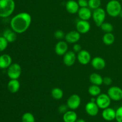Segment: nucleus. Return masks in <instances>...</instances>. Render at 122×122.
<instances>
[{"label":"nucleus","mask_w":122,"mask_h":122,"mask_svg":"<svg viewBox=\"0 0 122 122\" xmlns=\"http://www.w3.org/2000/svg\"><path fill=\"white\" fill-rule=\"evenodd\" d=\"M119 16H120V17H121L122 19V10L121 12H120V15H119Z\"/></svg>","instance_id":"obj_38"},{"label":"nucleus","mask_w":122,"mask_h":122,"mask_svg":"<svg viewBox=\"0 0 122 122\" xmlns=\"http://www.w3.org/2000/svg\"><path fill=\"white\" fill-rule=\"evenodd\" d=\"M76 122H86V121L83 119H77Z\"/></svg>","instance_id":"obj_37"},{"label":"nucleus","mask_w":122,"mask_h":122,"mask_svg":"<svg viewBox=\"0 0 122 122\" xmlns=\"http://www.w3.org/2000/svg\"><path fill=\"white\" fill-rule=\"evenodd\" d=\"M20 88V82L17 79H11L7 84L8 90L12 94L17 92Z\"/></svg>","instance_id":"obj_20"},{"label":"nucleus","mask_w":122,"mask_h":122,"mask_svg":"<svg viewBox=\"0 0 122 122\" xmlns=\"http://www.w3.org/2000/svg\"><path fill=\"white\" fill-rule=\"evenodd\" d=\"M101 30L106 33H110L113 31L114 27L111 23L108 22H104L102 25L100 26Z\"/></svg>","instance_id":"obj_29"},{"label":"nucleus","mask_w":122,"mask_h":122,"mask_svg":"<svg viewBox=\"0 0 122 122\" xmlns=\"http://www.w3.org/2000/svg\"><path fill=\"white\" fill-rule=\"evenodd\" d=\"M65 33L61 30H57L54 32V37L57 39H62L65 38Z\"/></svg>","instance_id":"obj_32"},{"label":"nucleus","mask_w":122,"mask_h":122,"mask_svg":"<svg viewBox=\"0 0 122 122\" xmlns=\"http://www.w3.org/2000/svg\"><path fill=\"white\" fill-rule=\"evenodd\" d=\"M111 98L107 94H100L96 98V103L100 109L104 110L110 107Z\"/></svg>","instance_id":"obj_6"},{"label":"nucleus","mask_w":122,"mask_h":122,"mask_svg":"<svg viewBox=\"0 0 122 122\" xmlns=\"http://www.w3.org/2000/svg\"><path fill=\"white\" fill-rule=\"evenodd\" d=\"M101 5V0H88V7L93 10L100 8Z\"/></svg>","instance_id":"obj_28"},{"label":"nucleus","mask_w":122,"mask_h":122,"mask_svg":"<svg viewBox=\"0 0 122 122\" xmlns=\"http://www.w3.org/2000/svg\"><path fill=\"white\" fill-rule=\"evenodd\" d=\"M21 122H35V118L32 113L26 112L21 117Z\"/></svg>","instance_id":"obj_27"},{"label":"nucleus","mask_w":122,"mask_h":122,"mask_svg":"<svg viewBox=\"0 0 122 122\" xmlns=\"http://www.w3.org/2000/svg\"><path fill=\"white\" fill-rule=\"evenodd\" d=\"M113 82L112 79L110 77H105L103 78V83L107 86L110 85Z\"/></svg>","instance_id":"obj_36"},{"label":"nucleus","mask_w":122,"mask_h":122,"mask_svg":"<svg viewBox=\"0 0 122 122\" xmlns=\"http://www.w3.org/2000/svg\"><path fill=\"white\" fill-rule=\"evenodd\" d=\"M102 118L107 122H112L116 119V110L111 107L104 109L102 112Z\"/></svg>","instance_id":"obj_15"},{"label":"nucleus","mask_w":122,"mask_h":122,"mask_svg":"<svg viewBox=\"0 0 122 122\" xmlns=\"http://www.w3.org/2000/svg\"><path fill=\"white\" fill-rule=\"evenodd\" d=\"M66 9L67 11L71 14H75L77 13L80 7L77 1L75 0H69L66 3Z\"/></svg>","instance_id":"obj_16"},{"label":"nucleus","mask_w":122,"mask_h":122,"mask_svg":"<svg viewBox=\"0 0 122 122\" xmlns=\"http://www.w3.org/2000/svg\"><path fill=\"white\" fill-rule=\"evenodd\" d=\"M21 74V67L18 63H13L7 69V75L10 79H18Z\"/></svg>","instance_id":"obj_5"},{"label":"nucleus","mask_w":122,"mask_h":122,"mask_svg":"<svg viewBox=\"0 0 122 122\" xmlns=\"http://www.w3.org/2000/svg\"><path fill=\"white\" fill-rule=\"evenodd\" d=\"M88 93L90 94L91 96L94 97H98L101 92V88L100 86L96 85H92L88 88Z\"/></svg>","instance_id":"obj_25"},{"label":"nucleus","mask_w":122,"mask_h":122,"mask_svg":"<svg viewBox=\"0 0 122 122\" xmlns=\"http://www.w3.org/2000/svg\"><path fill=\"white\" fill-rule=\"evenodd\" d=\"M106 17V11L102 8H97L92 12V17L95 22V25L100 27L101 25L104 22Z\"/></svg>","instance_id":"obj_4"},{"label":"nucleus","mask_w":122,"mask_h":122,"mask_svg":"<svg viewBox=\"0 0 122 122\" xmlns=\"http://www.w3.org/2000/svg\"><path fill=\"white\" fill-rule=\"evenodd\" d=\"M12 64V58L10 55L4 54L0 56V69H8Z\"/></svg>","instance_id":"obj_19"},{"label":"nucleus","mask_w":122,"mask_h":122,"mask_svg":"<svg viewBox=\"0 0 122 122\" xmlns=\"http://www.w3.org/2000/svg\"><path fill=\"white\" fill-rule=\"evenodd\" d=\"M77 60L82 65H86L91 61V56L89 51L82 50L77 53Z\"/></svg>","instance_id":"obj_9"},{"label":"nucleus","mask_w":122,"mask_h":122,"mask_svg":"<svg viewBox=\"0 0 122 122\" xmlns=\"http://www.w3.org/2000/svg\"><path fill=\"white\" fill-rule=\"evenodd\" d=\"M55 52L58 56H63L68 51V44L67 42L60 41L55 46Z\"/></svg>","instance_id":"obj_14"},{"label":"nucleus","mask_w":122,"mask_h":122,"mask_svg":"<svg viewBox=\"0 0 122 122\" xmlns=\"http://www.w3.org/2000/svg\"><path fill=\"white\" fill-rule=\"evenodd\" d=\"M82 50V46L80 44H74L73 46V51L75 52V53H78L79 52Z\"/></svg>","instance_id":"obj_35"},{"label":"nucleus","mask_w":122,"mask_h":122,"mask_svg":"<svg viewBox=\"0 0 122 122\" xmlns=\"http://www.w3.org/2000/svg\"><path fill=\"white\" fill-rule=\"evenodd\" d=\"M106 13L111 17H116L120 15L122 10V4L118 0H111L106 5Z\"/></svg>","instance_id":"obj_3"},{"label":"nucleus","mask_w":122,"mask_h":122,"mask_svg":"<svg viewBox=\"0 0 122 122\" xmlns=\"http://www.w3.org/2000/svg\"><path fill=\"white\" fill-rule=\"evenodd\" d=\"M116 120L117 122H122V106L116 110Z\"/></svg>","instance_id":"obj_31"},{"label":"nucleus","mask_w":122,"mask_h":122,"mask_svg":"<svg viewBox=\"0 0 122 122\" xmlns=\"http://www.w3.org/2000/svg\"><path fill=\"white\" fill-rule=\"evenodd\" d=\"M91 66L95 70H101L106 67V63L104 58L100 57H95L91 61Z\"/></svg>","instance_id":"obj_17"},{"label":"nucleus","mask_w":122,"mask_h":122,"mask_svg":"<svg viewBox=\"0 0 122 122\" xmlns=\"http://www.w3.org/2000/svg\"><path fill=\"white\" fill-rule=\"evenodd\" d=\"M99 110H100V108L98 107V105L97 104L96 102L89 101L85 106L86 112L90 116H96L98 114Z\"/></svg>","instance_id":"obj_12"},{"label":"nucleus","mask_w":122,"mask_h":122,"mask_svg":"<svg viewBox=\"0 0 122 122\" xmlns=\"http://www.w3.org/2000/svg\"><path fill=\"white\" fill-rule=\"evenodd\" d=\"M115 41V36L114 35L110 33H106L102 36V42L106 45H111Z\"/></svg>","instance_id":"obj_24"},{"label":"nucleus","mask_w":122,"mask_h":122,"mask_svg":"<svg viewBox=\"0 0 122 122\" xmlns=\"http://www.w3.org/2000/svg\"><path fill=\"white\" fill-rule=\"evenodd\" d=\"M17 34V33H15L11 29H7L3 32V36H2L5 38V39L8 42V43H12L14 42L16 40Z\"/></svg>","instance_id":"obj_22"},{"label":"nucleus","mask_w":122,"mask_h":122,"mask_svg":"<svg viewBox=\"0 0 122 122\" xmlns=\"http://www.w3.org/2000/svg\"><path fill=\"white\" fill-rule=\"evenodd\" d=\"M92 13L91 11V9L89 7H81L79 8L77 15L80 20H88L91 18Z\"/></svg>","instance_id":"obj_18"},{"label":"nucleus","mask_w":122,"mask_h":122,"mask_svg":"<svg viewBox=\"0 0 122 122\" xmlns=\"http://www.w3.org/2000/svg\"><path fill=\"white\" fill-rule=\"evenodd\" d=\"M63 119L64 122H76L77 120V115L74 110H68L63 114Z\"/></svg>","instance_id":"obj_21"},{"label":"nucleus","mask_w":122,"mask_h":122,"mask_svg":"<svg viewBox=\"0 0 122 122\" xmlns=\"http://www.w3.org/2000/svg\"><path fill=\"white\" fill-rule=\"evenodd\" d=\"M81 98L77 94H73L70 95L67 101V106L69 109L75 110L81 106Z\"/></svg>","instance_id":"obj_8"},{"label":"nucleus","mask_w":122,"mask_h":122,"mask_svg":"<svg viewBox=\"0 0 122 122\" xmlns=\"http://www.w3.org/2000/svg\"><path fill=\"white\" fill-rule=\"evenodd\" d=\"M107 94L113 101H120L122 100V89L120 87L111 86L107 91Z\"/></svg>","instance_id":"obj_7"},{"label":"nucleus","mask_w":122,"mask_h":122,"mask_svg":"<svg viewBox=\"0 0 122 122\" xmlns=\"http://www.w3.org/2000/svg\"><path fill=\"white\" fill-rule=\"evenodd\" d=\"M64 38L67 43L76 44L81 39V33L77 30L70 31L66 35Z\"/></svg>","instance_id":"obj_13"},{"label":"nucleus","mask_w":122,"mask_h":122,"mask_svg":"<svg viewBox=\"0 0 122 122\" xmlns=\"http://www.w3.org/2000/svg\"><path fill=\"white\" fill-rule=\"evenodd\" d=\"M8 42L3 36L0 37V52L4 51L8 46Z\"/></svg>","instance_id":"obj_30"},{"label":"nucleus","mask_w":122,"mask_h":122,"mask_svg":"<svg viewBox=\"0 0 122 122\" xmlns=\"http://www.w3.org/2000/svg\"><path fill=\"white\" fill-rule=\"evenodd\" d=\"M76 30L81 34L87 33L91 29V25L88 20H80L76 25Z\"/></svg>","instance_id":"obj_11"},{"label":"nucleus","mask_w":122,"mask_h":122,"mask_svg":"<svg viewBox=\"0 0 122 122\" xmlns=\"http://www.w3.org/2000/svg\"></svg>","instance_id":"obj_39"},{"label":"nucleus","mask_w":122,"mask_h":122,"mask_svg":"<svg viewBox=\"0 0 122 122\" xmlns=\"http://www.w3.org/2000/svg\"><path fill=\"white\" fill-rule=\"evenodd\" d=\"M64 92L60 88H54L51 91V96L56 100H60L63 97Z\"/></svg>","instance_id":"obj_26"},{"label":"nucleus","mask_w":122,"mask_h":122,"mask_svg":"<svg viewBox=\"0 0 122 122\" xmlns=\"http://www.w3.org/2000/svg\"><path fill=\"white\" fill-rule=\"evenodd\" d=\"M77 2L80 8L88 7V0H78Z\"/></svg>","instance_id":"obj_34"},{"label":"nucleus","mask_w":122,"mask_h":122,"mask_svg":"<svg viewBox=\"0 0 122 122\" xmlns=\"http://www.w3.org/2000/svg\"><path fill=\"white\" fill-rule=\"evenodd\" d=\"M77 59V56L73 51H67L63 56V63L67 67H71L73 65Z\"/></svg>","instance_id":"obj_10"},{"label":"nucleus","mask_w":122,"mask_h":122,"mask_svg":"<svg viewBox=\"0 0 122 122\" xmlns=\"http://www.w3.org/2000/svg\"><path fill=\"white\" fill-rule=\"evenodd\" d=\"M32 23L30 14L26 12H21L14 15L10 21V27L17 34L26 32Z\"/></svg>","instance_id":"obj_1"},{"label":"nucleus","mask_w":122,"mask_h":122,"mask_svg":"<svg viewBox=\"0 0 122 122\" xmlns=\"http://www.w3.org/2000/svg\"><path fill=\"white\" fill-rule=\"evenodd\" d=\"M15 7L14 0H0V17L7 18L10 16Z\"/></svg>","instance_id":"obj_2"},{"label":"nucleus","mask_w":122,"mask_h":122,"mask_svg":"<svg viewBox=\"0 0 122 122\" xmlns=\"http://www.w3.org/2000/svg\"><path fill=\"white\" fill-rule=\"evenodd\" d=\"M89 81L92 84L101 86L103 84V77L100 74L93 73L89 76Z\"/></svg>","instance_id":"obj_23"},{"label":"nucleus","mask_w":122,"mask_h":122,"mask_svg":"<svg viewBox=\"0 0 122 122\" xmlns=\"http://www.w3.org/2000/svg\"><path fill=\"white\" fill-rule=\"evenodd\" d=\"M68 108H68L67 105L62 104L60 106V107H58V112L60 114H64L67 111H68Z\"/></svg>","instance_id":"obj_33"}]
</instances>
